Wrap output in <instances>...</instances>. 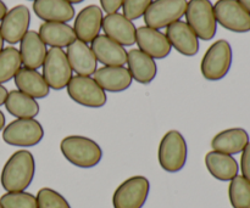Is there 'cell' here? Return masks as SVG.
I'll return each mask as SVG.
<instances>
[{
  "label": "cell",
  "instance_id": "cell-1",
  "mask_svg": "<svg viewBox=\"0 0 250 208\" xmlns=\"http://www.w3.org/2000/svg\"><path fill=\"white\" fill-rule=\"evenodd\" d=\"M36 174V160L27 150H19L6 161L0 175V183L6 192L26 191Z\"/></svg>",
  "mask_w": 250,
  "mask_h": 208
},
{
  "label": "cell",
  "instance_id": "cell-2",
  "mask_svg": "<svg viewBox=\"0 0 250 208\" xmlns=\"http://www.w3.org/2000/svg\"><path fill=\"white\" fill-rule=\"evenodd\" d=\"M63 157L78 168H93L100 163L103 150L93 139L83 135H68L60 143Z\"/></svg>",
  "mask_w": 250,
  "mask_h": 208
},
{
  "label": "cell",
  "instance_id": "cell-3",
  "mask_svg": "<svg viewBox=\"0 0 250 208\" xmlns=\"http://www.w3.org/2000/svg\"><path fill=\"white\" fill-rule=\"evenodd\" d=\"M188 157L185 136L178 131H168L159 144V165L165 172L177 173L183 170Z\"/></svg>",
  "mask_w": 250,
  "mask_h": 208
},
{
  "label": "cell",
  "instance_id": "cell-4",
  "mask_svg": "<svg viewBox=\"0 0 250 208\" xmlns=\"http://www.w3.org/2000/svg\"><path fill=\"white\" fill-rule=\"evenodd\" d=\"M232 54L231 44L225 39H220L212 43L203 56L200 63V71L203 77L207 80L216 82L222 79L229 72L232 66Z\"/></svg>",
  "mask_w": 250,
  "mask_h": 208
},
{
  "label": "cell",
  "instance_id": "cell-5",
  "mask_svg": "<svg viewBox=\"0 0 250 208\" xmlns=\"http://www.w3.org/2000/svg\"><path fill=\"white\" fill-rule=\"evenodd\" d=\"M187 24L203 40H211L217 31L214 5L210 0H189L186 9Z\"/></svg>",
  "mask_w": 250,
  "mask_h": 208
},
{
  "label": "cell",
  "instance_id": "cell-6",
  "mask_svg": "<svg viewBox=\"0 0 250 208\" xmlns=\"http://www.w3.org/2000/svg\"><path fill=\"white\" fill-rule=\"evenodd\" d=\"M44 129L34 118H17L2 129V140L17 148H32L43 140Z\"/></svg>",
  "mask_w": 250,
  "mask_h": 208
},
{
  "label": "cell",
  "instance_id": "cell-7",
  "mask_svg": "<svg viewBox=\"0 0 250 208\" xmlns=\"http://www.w3.org/2000/svg\"><path fill=\"white\" fill-rule=\"evenodd\" d=\"M150 191V183L143 175L128 178L117 187L112 195L114 208H143Z\"/></svg>",
  "mask_w": 250,
  "mask_h": 208
},
{
  "label": "cell",
  "instance_id": "cell-8",
  "mask_svg": "<svg viewBox=\"0 0 250 208\" xmlns=\"http://www.w3.org/2000/svg\"><path fill=\"white\" fill-rule=\"evenodd\" d=\"M67 94L72 101L89 109H100L107 101L106 93L92 77L72 76L68 82Z\"/></svg>",
  "mask_w": 250,
  "mask_h": 208
},
{
  "label": "cell",
  "instance_id": "cell-9",
  "mask_svg": "<svg viewBox=\"0 0 250 208\" xmlns=\"http://www.w3.org/2000/svg\"><path fill=\"white\" fill-rule=\"evenodd\" d=\"M187 4V0H153L144 14L146 26L161 29L180 21L186 14Z\"/></svg>",
  "mask_w": 250,
  "mask_h": 208
},
{
  "label": "cell",
  "instance_id": "cell-10",
  "mask_svg": "<svg viewBox=\"0 0 250 208\" xmlns=\"http://www.w3.org/2000/svg\"><path fill=\"white\" fill-rule=\"evenodd\" d=\"M43 78L50 89L61 90L67 87L72 78V68L66 53L60 48H51L43 62Z\"/></svg>",
  "mask_w": 250,
  "mask_h": 208
},
{
  "label": "cell",
  "instance_id": "cell-11",
  "mask_svg": "<svg viewBox=\"0 0 250 208\" xmlns=\"http://www.w3.org/2000/svg\"><path fill=\"white\" fill-rule=\"evenodd\" d=\"M217 23L234 33L250 31V14L237 0H217L214 5Z\"/></svg>",
  "mask_w": 250,
  "mask_h": 208
},
{
  "label": "cell",
  "instance_id": "cell-12",
  "mask_svg": "<svg viewBox=\"0 0 250 208\" xmlns=\"http://www.w3.org/2000/svg\"><path fill=\"white\" fill-rule=\"evenodd\" d=\"M31 24V12L26 5H17L6 12L0 24V33L4 41L16 44L21 41L28 32Z\"/></svg>",
  "mask_w": 250,
  "mask_h": 208
},
{
  "label": "cell",
  "instance_id": "cell-13",
  "mask_svg": "<svg viewBox=\"0 0 250 208\" xmlns=\"http://www.w3.org/2000/svg\"><path fill=\"white\" fill-rule=\"evenodd\" d=\"M136 43L139 50L153 57L154 60L167 57L172 50V46L165 34L159 29L150 28L148 26H142L137 28Z\"/></svg>",
  "mask_w": 250,
  "mask_h": 208
},
{
  "label": "cell",
  "instance_id": "cell-14",
  "mask_svg": "<svg viewBox=\"0 0 250 208\" xmlns=\"http://www.w3.org/2000/svg\"><path fill=\"white\" fill-rule=\"evenodd\" d=\"M103 10L98 5H88L77 14L73 24V31L78 40L88 44L92 43L102 31Z\"/></svg>",
  "mask_w": 250,
  "mask_h": 208
},
{
  "label": "cell",
  "instance_id": "cell-15",
  "mask_svg": "<svg viewBox=\"0 0 250 208\" xmlns=\"http://www.w3.org/2000/svg\"><path fill=\"white\" fill-rule=\"evenodd\" d=\"M102 29L105 36L122 46H131L136 43V26L122 14H109L103 19Z\"/></svg>",
  "mask_w": 250,
  "mask_h": 208
},
{
  "label": "cell",
  "instance_id": "cell-16",
  "mask_svg": "<svg viewBox=\"0 0 250 208\" xmlns=\"http://www.w3.org/2000/svg\"><path fill=\"white\" fill-rule=\"evenodd\" d=\"M166 38L171 46L185 56H194L199 51V38L187 24V22L176 21L166 27Z\"/></svg>",
  "mask_w": 250,
  "mask_h": 208
},
{
  "label": "cell",
  "instance_id": "cell-17",
  "mask_svg": "<svg viewBox=\"0 0 250 208\" xmlns=\"http://www.w3.org/2000/svg\"><path fill=\"white\" fill-rule=\"evenodd\" d=\"M93 79L105 93H121L131 87L133 78L125 66H103L98 68Z\"/></svg>",
  "mask_w": 250,
  "mask_h": 208
},
{
  "label": "cell",
  "instance_id": "cell-18",
  "mask_svg": "<svg viewBox=\"0 0 250 208\" xmlns=\"http://www.w3.org/2000/svg\"><path fill=\"white\" fill-rule=\"evenodd\" d=\"M66 56L72 72L77 73V76L90 77L98 70V61L92 49L78 39L67 46Z\"/></svg>",
  "mask_w": 250,
  "mask_h": 208
},
{
  "label": "cell",
  "instance_id": "cell-19",
  "mask_svg": "<svg viewBox=\"0 0 250 208\" xmlns=\"http://www.w3.org/2000/svg\"><path fill=\"white\" fill-rule=\"evenodd\" d=\"M90 44L97 61L104 66H124L127 63V51L125 50V46L120 45L105 34H99Z\"/></svg>",
  "mask_w": 250,
  "mask_h": 208
},
{
  "label": "cell",
  "instance_id": "cell-20",
  "mask_svg": "<svg viewBox=\"0 0 250 208\" xmlns=\"http://www.w3.org/2000/svg\"><path fill=\"white\" fill-rule=\"evenodd\" d=\"M33 11L44 22L67 23L75 17V7L67 0H34Z\"/></svg>",
  "mask_w": 250,
  "mask_h": 208
},
{
  "label": "cell",
  "instance_id": "cell-21",
  "mask_svg": "<svg viewBox=\"0 0 250 208\" xmlns=\"http://www.w3.org/2000/svg\"><path fill=\"white\" fill-rule=\"evenodd\" d=\"M20 56L22 65L26 68L38 70L43 66L45 58L46 45L36 31H28L20 41Z\"/></svg>",
  "mask_w": 250,
  "mask_h": 208
},
{
  "label": "cell",
  "instance_id": "cell-22",
  "mask_svg": "<svg viewBox=\"0 0 250 208\" xmlns=\"http://www.w3.org/2000/svg\"><path fill=\"white\" fill-rule=\"evenodd\" d=\"M127 65L132 78L141 84L153 82L158 73L155 60L139 49H132L127 53Z\"/></svg>",
  "mask_w": 250,
  "mask_h": 208
},
{
  "label": "cell",
  "instance_id": "cell-23",
  "mask_svg": "<svg viewBox=\"0 0 250 208\" xmlns=\"http://www.w3.org/2000/svg\"><path fill=\"white\" fill-rule=\"evenodd\" d=\"M249 143V134L243 128H229L220 132L211 140V148L217 152L237 155L244 150Z\"/></svg>",
  "mask_w": 250,
  "mask_h": 208
},
{
  "label": "cell",
  "instance_id": "cell-24",
  "mask_svg": "<svg viewBox=\"0 0 250 208\" xmlns=\"http://www.w3.org/2000/svg\"><path fill=\"white\" fill-rule=\"evenodd\" d=\"M205 166L210 174L220 182H231L238 175L239 166L231 155L210 151L205 155Z\"/></svg>",
  "mask_w": 250,
  "mask_h": 208
},
{
  "label": "cell",
  "instance_id": "cell-25",
  "mask_svg": "<svg viewBox=\"0 0 250 208\" xmlns=\"http://www.w3.org/2000/svg\"><path fill=\"white\" fill-rule=\"evenodd\" d=\"M38 34L43 43L51 48H66L77 39L73 27L61 22H44L39 27Z\"/></svg>",
  "mask_w": 250,
  "mask_h": 208
},
{
  "label": "cell",
  "instance_id": "cell-26",
  "mask_svg": "<svg viewBox=\"0 0 250 208\" xmlns=\"http://www.w3.org/2000/svg\"><path fill=\"white\" fill-rule=\"evenodd\" d=\"M15 85L20 92L24 93L33 99H44L49 95L50 88L46 84L43 75L37 70L21 67L15 76Z\"/></svg>",
  "mask_w": 250,
  "mask_h": 208
},
{
  "label": "cell",
  "instance_id": "cell-27",
  "mask_svg": "<svg viewBox=\"0 0 250 208\" xmlns=\"http://www.w3.org/2000/svg\"><path fill=\"white\" fill-rule=\"evenodd\" d=\"M4 105L7 112L17 118H34L41 110L36 99L20 90H11Z\"/></svg>",
  "mask_w": 250,
  "mask_h": 208
},
{
  "label": "cell",
  "instance_id": "cell-28",
  "mask_svg": "<svg viewBox=\"0 0 250 208\" xmlns=\"http://www.w3.org/2000/svg\"><path fill=\"white\" fill-rule=\"evenodd\" d=\"M22 61L20 51L14 46L4 48L0 51V84L9 82L15 78L21 70Z\"/></svg>",
  "mask_w": 250,
  "mask_h": 208
},
{
  "label": "cell",
  "instance_id": "cell-29",
  "mask_svg": "<svg viewBox=\"0 0 250 208\" xmlns=\"http://www.w3.org/2000/svg\"><path fill=\"white\" fill-rule=\"evenodd\" d=\"M229 197L233 208H250V183L242 175L231 180Z\"/></svg>",
  "mask_w": 250,
  "mask_h": 208
},
{
  "label": "cell",
  "instance_id": "cell-30",
  "mask_svg": "<svg viewBox=\"0 0 250 208\" xmlns=\"http://www.w3.org/2000/svg\"><path fill=\"white\" fill-rule=\"evenodd\" d=\"M1 208H37V197L27 191L6 192L0 197Z\"/></svg>",
  "mask_w": 250,
  "mask_h": 208
},
{
  "label": "cell",
  "instance_id": "cell-31",
  "mask_svg": "<svg viewBox=\"0 0 250 208\" xmlns=\"http://www.w3.org/2000/svg\"><path fill=\"white\" fill-rule=\"evenodd\" d=\"M36 197L37 208H71L67 200L51 188H42Z\"/></svg>",
  "mask_w": 250,
  "mask_h": 208
},
{
  "label": "cell",
  "instance_id": "cell-32",
  "mask_svg": "<svg viewBox=\"0 0 250 208\" xmlns=\"http://www.w3.org/2000/svg\"><path fill=\"white\" fill-rule=\"evenodd\" d=\"M151 2L153 0H124L122 2L124 14L122 15L131 21L141 19L142 16H144Z\"/></svg>",
  "mask_w": 250,
  "mask_h": 208
},
{
  "label": "cell",
  "instance_id": "cell-33",
  "mask_svg": "<svg viewBox=\"0 0 250 208\" xmlns=\"http://www.w3.org/2000/svg\"><path fill=\"white\" fill-rule=\"evenodd\" d=\"M241 170H242V177L246 178L250 183V141L248 145L244 148L242 151L241 156Z\"/></svg>",
  "mask_w": 250,
  "mask_h": 208
},
{
  "label": "cell",
  "instance_id": "cell-34",
  "mask_svg": "<svg viewBox=\"0 0 250 208\" xmlns=\"http://www.w3.org/2000/svg\"><path fill=\"white\" fill-rule=\"evenodd\" d=\"M122 2H124V0H100L102 10L106 12L107 15L119 11L122 7Z\"/></svg>",
  "mask_w": 250,
  "mask_h": 208
},
{
  "label": "cell",
  "instance_id": "cell-35",
  "mask_svg": "<svg viewBox=\"0 0 250 208\" xmlns=\"http://www.w3.org/2000/svg\"><path fill=\"white\" fill-rule=\"evenodd\" d=\"M7 94H9V92H7L6 88H5L2 84H0V106L5 104V101H6V97H7Z\"/></svg>",
  "mask_w": 250,
  "mask_h": 208
},
{
  "label": "cell",
  "instance_id": "cell-36",
  "mask_svg": "<svg viewBox=\"0 0 250 208\" xmlns=\"http://www.w3.org/2000/svg\"><path fill=\"white\" fill-rule=\"evenodd\" d=\"M6 12H7L6 5H5V2L2 1V0H0V21L4 19V16L6 15Z\"/></svg>",
  "mask_w": 250,
  "mask_h": 208
},
{
  "label": "cell",
  "instance_id": "cell-37",
  "mask_svg": "<svg viewBox=\"0 0 250 208\" xmlns=\"http://www.w3.org/2000/svg\"><path fill=\"white\" fill-rule=\"evenodd\" d=\"M237 1H238L239 4H241L250 14V0H237Z\"/></svg>",
  "mask_w": 250,
  "mask_h": 208
},
{
  "label": "cell",
  "instance_id": "cell-38",
  "mask_svg": "<svg viewBox=\"0 0 250 208\" xmlns=\"http://www.w3.org/2000/svg\"><path fill=\"white\" fill-rule=\"evenodd\" d=\"M5 122H6V119H5V114L2 113V111H0V132L5 128Z\"/></svg>",
  "mask_w": 250,
  "mask_h": 208
},
{
  "label": "cell",
  "instance_id": "cell-39",
  "mask_svg": "<svg viewBox=\"0 0 250 208\" xmlns=\"http://www.w3.org/2000/svg\"><path fill=\"white\" fill-rule=\"evenodd\" d=\"M2 49H4V39H2L1 33H0V51H1Z\"/></svg>",
  "mask_w": 250,
  "mask_h": 208
},
{
  "label": "cell",
  "instance_id": "cell-40",
  "mask_svg": "<svg viewBox=\"0 0 250 208\" xmlns=\"http://www.w3.org/2000/svg\"><path fill=\"white\" fill-rule=\"evenodd\" d=\"M68 2H70V4H81V2L82 1H84V0H67Z\"/></svg>",
  "mask_w": 250,
  "mask_h": 208
},
{
  "label": "cell",
  "instance_id": "cell-41",
  "mask_svg": "<svg viewBox=\"0 0 250 208\" xmlns=\"http://www.w3.org/2000/svg\"><path fill=\"white\" fill-rule=\"evenodd\" d=\"M32 1H34V0H32Z\"/></svg>",
  "mask_w": 250,
  "mask_h": 208
},
{
  "label": "cell",
  "instance_id": "cell-42",
  "mask_svg": "<svg viewBox=\"0 0 250 208\" xmlns=\"http://www.w3.org/2000/svg\"><path fill=\"white\" fill-rule=\"evenodd\" d=\"M0 208H1V206H0Z\"/></svg>",
  "mask_w": 250,
  "mask_h": 208
}]
</instances>
